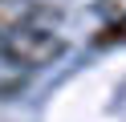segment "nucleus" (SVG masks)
<instances>
[{"label": "nucleus", "mask_w": 126, "mask_h": 122, "mask_svg": "<svg viewBox=\"0 0 126 122\" xmlns=\"http://www.w3.org/2000/svg\"><path fill=\"white\" fill-rule=\"evenodd\" d=\"M126 41V24H102V33L94 37V45H118Z\"/></svg>", "instance_id": "nucleus-4"}, {"label": "nucleus", "mask_w": 126, "mask_h": 122, "mask_svg": "<svg viewBox=\"0 0 126 122\" xmlns=\"http://www.w3.org/2000/svg\"><path fill=\"white\" fill-rule=\"evenodd\" d=\"M94 12L106 24H126V0H94Z\"/></svg>", "instance_id": "nucleus-3"}, {"label": "nucleus", "mask_w": 126, "mask_h": 122, "mask_svg": "<svg viewBox=\"0 0 126 122\" xmlns=\"http://www.w3.org/2000/svg\"><path fill=\"white\" fill-rule=\"evenodd\" d=\"M45 12H49V8H45L41 0H0V37L8 41V37H16V33L33 29Z\"/></svg>", "instance_id": "nucleus-2"}, {"label": "nucleus", "mask_w": 126, "mask_h": 122, "mask_svg": "<svg viewBox=\"0 0 126 122\" xmlns=\"http://www.w3.org/2000/svg\"><path fill=\"white\" fill-rule=\"evenodd\" d=\"M61 53H65V37L53 33V29H41V24H33V29L16 33L8 41H0V57L8 65H16V69H45Z\"/></svg>", "instance_id": "nucleus-1"}]
</instances>
